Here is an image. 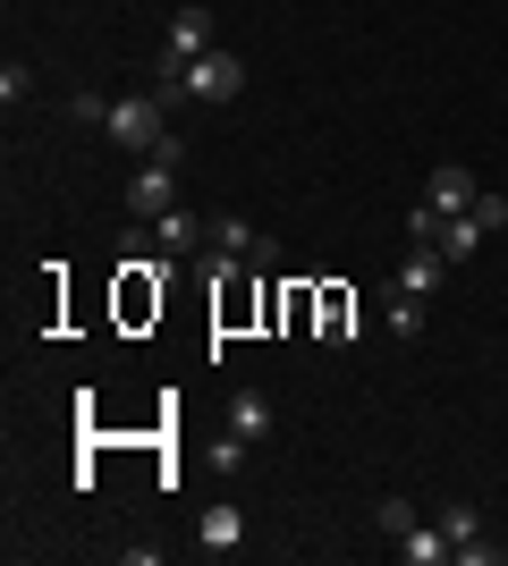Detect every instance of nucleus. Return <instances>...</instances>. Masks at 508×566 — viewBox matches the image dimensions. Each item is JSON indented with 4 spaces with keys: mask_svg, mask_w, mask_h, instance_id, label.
<instances>
[{
    "mask_svg": "<svg viewBox=\"0 0 508 566\" xmlns=\"http://www.w3.org/2000/svg\"><path fill=\"white\" fill-rule=\"evenodd\" d=\"M162 127H169V111L153 102V85H145V94H120V102H111V118H102V136L127 144V153H153V136H162Z\"/></svg>",
    "mask_w": 508,
    "mask_h": 566,
    "instance_id": "f257e3e1",
    "label": "nucleus"
},
{
    "mask_svg": "<svg viewBox=\"0 0 508 566\" xmlns=\"http://www.w3.org/2000/svg\"><path fill=\"white\" fill-rule=\"evenodd\" d=\"M187 94H195V102H238V94H246V60L212 43V51L187 69Z\"/></svg>",
    "mask_w": 508,
    "mask_h": 566,
    "instance_id": "f03ea898",
    "label": "nucleus"
},
{
    "mask_svg": "<svg viewBox=\"0 0 508 566\" xmlns=\"http://www.w3.org/2000/svg\"><path fill=\"white\" fill-rule=\"evenodd\" d=\"M169 203H178V169H169V161H145L136 178H127V212H136V220H162Z\"/></svg>",
    "mask_w": 508,
    "mask_h": 566,
    "instance_id": "7ed1b4c3",
    "label": "nucleus"
},
{
    "mask_svg": "<svg viewBox=\"0 0 508 566\" xmlns=\"http://www.w3.org/2000/svg\"><path fill=\"white\" fill-rule=\"evenodd\" d=\"M212 254L255 262V271H263V262H280V245H271V237L255 229V220H212Z\"/></svg>",
    "mask_w": 508,
    "mask_h": 566,
    "instance_id": "20e7f679",
    "label": "nucleus"
},
{
    "mask_svg": "<svg viewBox=\"0 0 508 566\" xmlns=\"http://www.w3.org/2000/svg\"><path fill=\"white\" fill-rule=\"evenodd\" d=\"M475 195H484V187H475V169H458V161H440L433 178H424V203H433L440 220H449V212H475Z\"/></svg>",
    "mask_w": 508,
    "mask_h": 566,
    "instance_id": "39448f33",
    "label": "nucleus"
},
{
    "mask_svg": "<svg viewBox=\"0 0 508 566\" xmlns=\"http://www.w3.org/2000/svg\"><path fill=\"white\" fill-rule=\"evenodd\" d=\"M153 229V245H162V254H195V245H212V220H195L187 203H169L162 220H145Z\"/></svg>",
    "mask_w": 508,
    "mask_h": 566,
    "instance_id": "423d86ee",
    "label": "nucleus"
},
{
    "mask_svg": "<svg viewBox=\"0 0 508 566\" xmlns=\"http://www.w3.org/2000/svg\"><path fill=\"white\" fill-rule=\"evenodd\" d=\"M238 542H246V516H238V507H229V499L195 516V549H204V558H229V549H238Z\"/></svg>",
    "mask_w": 508,
    "mask_h": 566,
    "instance_id": "0eeeda50",
    "label": "nucleus"
},
{
    "mask_svg": "<svg viewBox=\"0 0 508 566\" xmlns=\"http://www.w3.org/2000/svg\"><path fill=\"white\" fill-rule=\"evenodd\" d=\"M449 271H458V262L440 254V245H415V254H407V262H398V271H390V280L407 287V296H433V287H440V280H449Z\"/></svg>",
    "mask_w": 508,
    "mask_h": 566,
    "instance_id": "6e6552de",
    "label": "nucleus"
},
{
    "mask_svg": "<svg viewBox=\"0 0 508 566\" xmlns=\"http://www.w3.org/2000/svg\"><path fill=\"white\" fill-rule=\"evenodd\" d=\"M229 431H238L246 449H263V440H271V398H263V389H238V398H229Z\"/></svg>",
    "mask_w": 508,
    "mask_h": 566,
    "instance_id": "1a4fd4ad",
    "label": "nucleus"
},
{
    "mask_svg": "<svg viewBox=\"0 0 508 566\" xmlns=\"http://www.w3.org/2000/svg\"><path fill=\"white\" fill-rule=\"evenodd\" d=\"M433 245H440L449 262H475V254H484V229H475V212H449V220H440V237H433Z\"/></svg>",
    "mask_w": 508,
    "mask_h": 566,
    "instance_id": "9d476101",
    "label": "nucleus"
},
{
    "mask_svg": "<svg viewBox=\"0 0 508 566\" xmlns=\"http://www.w3.org/2000/svg\"><path fill=\"white\" fill-rule=\"evenodd\" d=\"M382 322H390V338H415V331H424V296H407V287L390 280V296H382Z\"/></svg>",
    "mask_w": 508,
    "mask_h": 566,
    "instance_id": "9b49d317",
    "label": "nucleus"
},
{
    "mask_svg": "<svg viewBox=\"0 0 508 566\" xmlns=\"http://www.w3.org/2000/svg\"><path fill=\"white\" fill-rule=\"evenodd\" d=\"M398 558L407 566H440L449 558V533H440V524H415V533H398Z\"/></svg>",
    "mask_w": 508,
    "mask_h": 566,
    "instance_id": "f8f14e48",
    "label": "nucleus"
},
{
    "mask_svg": "<svg viewBox=\"0 0 508 566\" xmlns=\"http://www.w3.org/2000/svg\"><path fill=\"white\" fill-rule=\"evenodd\" d=\"M356 331V305H348V287H322V338H348Z\"/></svg>",
    "mask_w": 508,
    "mask_h": 566,
    "instance_id": "ddd939ff",
    "label": "nucleus"
},
{
    "mask_svg": "<svg viewBox=\"0 0 508 566\" xmlns=\"http://www.w3.org/2000/svg\"><path fill=\"white\" fill-rule=\"evenodd\" d=\"M373 524H382V533H390V542H398V533H415V524H424V516H415V507H407V499H398V491H390V499H373Z\"/></svg>",
    "mask_w": 508,
    "mask_h": 566,
    "instance_id": "4468645a",
    "label": "nucleus"
},
{
    "mask_svg": "<svg viewBox=\"0 0 508 566\" xmlns=\"http://www.w3.org/2000/svg\"><path fill=\"white\" fill-rule=\"evenodd\" d=\"M475 229H484V237L508 229V195H475Z\"/></svg>",
    "mask_w": 508,
    "mask_h": 566,
    "instance_id": "2eb2a0df",
    "label": "nucleus"
},
{
    "mask_svg": "<svg viewBox=\"0 0 508 566\" xmlns=\"http://www.w3.org/2000/svg\"><path fill=\"white\" fill-rule=\"evenodd\" d=\"M25 94H34V69H18V60H9V69H0V102H9V111H18Z\"/></svg>",
    "mask_w": 508,
    "mask_h": 566,
    "instance_id": "dca6fc26",
    "label": "nucleus"
},
{
    "mask_svg": "<svg viewBox=\"0 0 508 566\" xmlns=\"http://www.w3.org/2000/svg\"><path fill=\"white\" fill-rule=\"evenodd\" d=\"M145 161H169V169H178V161H187V136H178V127H162V136H153V153H145Z\"/></svg>",
    "mask_w": 508,
    "mask_h": 566,
    "instance_id": "f3484780",
    "label": "nucleus"
}]
</instances>
